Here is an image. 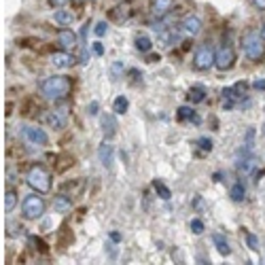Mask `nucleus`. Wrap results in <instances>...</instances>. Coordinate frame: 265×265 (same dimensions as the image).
Instances as JSON below:
<instances>
[{
  "label": "nucleus",
  "instance_id": "f257e3e1",
  "mask_svg": "<svg viewBox=\"0 0 265 265\" xmlns=\"http://www.w3.org/2000/svg\"><path fill=\"white\" fill-rule=\"evenodd\" d=\"M72 89V81L68 77H62V74H55V77H47L43 83H40V94L43 98L51 102H60L66 96L70 94Z\"/></svg>",
  "mask_w": 265,
  "mask_h": 265
},
{
  "label": "nucleus",
  "instance_id": "f03ea898",
  "mask_svg": "<svg viewBox=\"0 0 265 265\" xmlns=\"http://www.w3.org/2000/svg\"><path fill=\"white\" fill-rule=\"evenodd\" d=\"M242 49L251 62H259L265 55V40L257 30H246L242 34Z\"/></svg>",
  "mask_w": 265,
  "mask_h": 265
},
{
  "label": "nucleus",
  "instance_id": "7ed1b4c3",
  "mask_svg": "<svg viewBox=\"0 0 265 265\" xmlns=\"http://www.w3.org/2000/svg\"><path fill=\"white\" fill-rule=\"evenodd\" d=\"M26 183L30 189H34L36 193H49L51 191V174L47 172L43 165H32L26 174Z\"/></svg>",
  "mask_w": 265,
  "mask_h": 265
},
{
  "label": "nucleus",
  "instance_id": "20e7f679",
  "mask_svg": "<svg viewBox=\"0 0 265 265\" xmlns=\"http://www.w3.org/2000/svg\"><path fill=\"white\" fill-rule=\"evenodd\" d=\"M21 214H23V219H28V221L40 219L45 214V200L40 195H34V193L28 195L21 204Z\"/></svg>",
  "mask_w": 265,
  "mask_h": 265
},
{
  "label": "nucleus",
  "instance_id": "39448f33",
  "mask_svg": "<svg viewBox=\"0 0 265 265\" xmlns=\"http://www.w3.org/2000/svg\"><path fill=\"white\" fill-rule=\"evenodd\" d=\"M214 55H217V51L210 47V45H202L197 47V51L193 55V66L195 70H210L214 66Z\"/></svg>",
  "mask_w": 265,
  "mask_h": 265
},
{
  "label": "nucleus",
  "instance_id": "423d86ee",
  "mask_svg": "<svg viewBox=\"0 0 265 265\" xmlns=\"http://www.w3.org/2000/svg\"><path fill=\"white\" fill-rule=\"evenodd\" d=\"M236 64V51L231 45H221L217 55H214V66L219 70H229Z\"/></svg>",
  "mask_w": 265,
  "mask_h": 265
},
{
  "label": "nucleus",
  "instance_id": "0eeeda50",
  "mask_svg": "<svg viewBox=\"0 0 265 265\" xmlns=\"http://www.w3.org/2000/svg\"><path fill=\"white\" fill-rule=\"evenodd\" d=\"M21 136H23V140H26V142L34 144V146H45L49 142L47 132L36 128V126H23L21 128Z\"/></svg>",
  "mask_w": 265,
  "mask_h": 265
},
{
  "label": "nucleus",
  "instance_id": "6e6552de",
  "mask_svg": "<svg viewBox=\"0 0 265 265\" xmlns=\"http://www.w3.org/2000/svg\"><path fill=\"white\" fill-rule=\"evenodd\" d=\"M180 32L185 36H197L202 32V19L197 15H185L180 21Z\"/></svg>",
  "mask_w": 265,
  "mask_h": 265
},
{
  "label": "nucleus",
  "instance_id": "1a4fd4ad",
  "mask_svg": "<svg viewBox=\"0 0 265 265\" xmlns=\"http://www.w3.org/2000/svg\"><path fill=\"white\" fill-rule=\"evenodd\" d=\"M132 9H134L132 2H130V0H126V2H119L117 6H113V9L109 11V17L113 21H117V23H123V21H128L132 17V13H134Z\"/></svg>",
  "mask_w": 265,
  "mask_h": 265
},
{
  "label": "nucleus",
  "instance_id": "9d476101",
  "mask_svg": "<svg viewBox=\"0 0 265 265\" xmlns=\"http://www.w3.org/2000/svg\"><path fill=\"white\" fill-rule=\"evenodd\" d=\"M43 119H45V123L47 126H51L53 130H62L64 126H66V111L64 109H53V111H47L45 115H43Z\"/></svg>",
  "mask_w": 265,
  "mask_h": 265
},
{
  "label": "nucleus",
  "instance_id": "9b49d317",
  "mask_svg": "<svg viewBox=\"0 0 265 265\" xmlns=\"http://www.w3.org/2000/svg\"><path fill=\"white\" fill-rule=\"evenodd\" d=\"M74 55H70L68 51H55L51 53V64L55 66V68H60V70H66V68H72L74 66Z\"/></svg>",
  "mask_w": 265,
  "mask_h": 265
},
{
  "label": "nucleus",
  "instance_id": "f8f14e48",
  "mask_svg": "<svg viewBox=\"0 0 265 265\" xmlns=\"http://www.w3.org/2000/svg\"><path fill=\"white\" fill-rule=\"evenodd\" d=\"M174 6V0H151V15L153 17H165Z\"/></svg>",
  "mask_w": 265,
  "mask_h": 265
},
{
  "label": "nucleus",
  "instance_id": "ddd939ff",
  "mask_svg": "<svg viewBox=\"0 0 265 265\" xmlns=\"http://www.w3.org/2000/svg\"><path fill=\"white\" fill-rule=\"evenodd\" d=\"M57 43L64 51H70V49L77 47V34L72 30H60L57 32Z\"/></svg>",
  "mask_w": 265,
  "mask_h": 265
},
{
  "label": "nucleus",
  "instance_id": "4468645a",
  "mask_svg": "<svg viewBox=\"0 0 265 265\" xmlns=\"http://www.w3.org/2000/svg\"><path fill=\"white\" fill-rule=\"evenodd\" d=\"M100 123H102V132H104L106 138H113L115 134H117V119H115V115L104 113Z\"/></svg>",
  "mask_w": 265,
  "mask_h": 265
},
{
  "label": "nucleus",
  "instance_id": "2eb2a0df",
  "mask_svg": "<svg viewBox=\"0 0 265 265\" xmlns=\"http://www.w3.org/2000/svg\"><path fill=\"white\" fill-rule=\"evenodd\" d=\"M98 157H100V163L104 168H113V159H115V151L109 142H102L98 148Z\"/></svg>",
  "mask_w": 265,
  "mask_h": 265
},
{
  "label": "nucleus",
  "instance_id": "dca6fc26",
  "mask_svg": "<svg viewBox=\"0 0 265 265\" xmlns=\"http://www.w3.org/2000/svg\"><path fill=\"white\" fill-rule=\"evenodd\" d=\"M53 19H55V23L57 26H70V23L74 21V15H72V11H66V9H60V11H55V15H53Z\"/></svg>",
  "mask_w": 265,
  "mask_h": 265
},
{
  "label": "nucleus",
  "instance_id": "f3484780",
  "mask_svg": "<svg viewBox=\"0 0 265 265\" xmlns=\"http://www.w3.org/2000/svg\"><path fill=\"white\" fill-rule=\"evenodd\" d=\"M53 208H55L57 212H68V210L72 208L70 197H68V195H64V193L55 195V200H53Z\"/></svg>",
  "mask_w": 265,
  "mask_h": 265
},
{
  "label": "nucleus",
  "instance_id": "a211bd4d",
  "mask_svg": "<svg viewBox=\"0 0 265 265\" xmlns=\"http://www.w3.org/2000/svg\"><path fill=\"white\" fill-rule=\"evenodd\" d=\"M187 98H189V102L200 104V102H204V100H206V89H204L202 85H195V87H191V89H189Z\"/></svg>",
  "mask_w": 265,
  "mask_h": 265
},
{
  "label": "nucleus",
  "instance_id": "6ab92c4d",
  "mask_svg": "<svg viewBox=\"0 0 265 265\" xmlns=\"http://www.w3.org/2000/svg\"><path fill=\"white\" fill-rule=\"evenodd\" d=\"M178 121H193V123H200V117L195 115L193 109H189V106H180L178 113H176Z\"/></svg>",
  "mask_w": 265,
  "mask_h": 265
},
{
  "label": "nucleus",
  "instance_id": "aec40b11",
  "mask_svg": "<svg viewBox=\"0 0 265 265\" xmlns=\"http://www.w3.org/2000/svg\"><path fill=\"white\" fill-rule=\"evenodd\" d=\"M212 242H214L217 251H219L223 257H229V255H231V248H229V244H227V240L223 238L221 234H214V236H212Z\"/></svg>",
  "mask_w": 265,
  "mask_h": 265
},
{
  "label": "nucleus",
  "instance_id": "412c9836",
  "mask_svg": "<svg viewBox=\"0 0 265 265\" xmlns=\"http://www.w3.org/2000/svg\"><path fill=\"white\" fill-rule=\"evenodd\" d=\"M134 45H136V49H138V51L148 53V51H151V49H153V40L148 38V36H144V34H140V36H136Z\"/></svg>",
  "mask_w": 265,
  "mask_h": 265
},
{
  "label": "nucleus",
  "instance_id": "4be33fe9",
  "mask_svg": "<svg viewBox=\"0 0 265 265\" xmlns=\"http://www.w3.org/2000/svg\"><path fill=\"white\" fill-rule=\"evenodd\" d=\"M229 197L234 202H244V197H246V189L242 183H234V187L229 189Z\"/></svg>",
  "mask_w": 265,
  "mask_h": 265
},
{
  "label": "nucleus",
  "instance_id": "5701e85b",
  "mask_svg": "<svg viewBox=\"0 0 265 265\" xmlns=\"http://www.w3.org/2000/svg\"><path fill=\"white\" fill-rule=\"evenodd\" d=\"M15 206H17V193L9 189V191L4 193V212H13Z\"/></svg>",
  "mask_w": 265,
  "mask_h": 265
},
{
  "label": "nucleus",
  "instance_id": "b1692460",
  "mask_svg": "<svg viewBox=\"0 0 265 265\" xmlns=\"http://www.w3.org/2000/svg\"><path fill=\"white\" fill-rule=\"evenodd\" d=\"M128 106H130V102H128V98H126V96L115 98L113 109H115V113H117V115H126V113H128Z\"/></svg>",
  "mask_w": 265,
  "mask_h": 265
},
{
  "label": "nucleus",
  "instance_id": "393cba45",
  "mask_svg": "<svg viewBox=\"0 0 265 265\" xmlns=\"http://www.w3.org/2000/svg\"><path fill=\"white\" fill-rule=\"evenodd\" d=\"M153 189L157 191V195H159L161 200H165V202H168L170 197H172V191H170V189L161 183V180H153Z\"/></svg>",
  "mask_w": 265,
  "mask_h": 265
},
{
  "label": "nucleus",
  "instance_id": "a878e982",
  "mask_svg": "<svg viewBox=\"0 0 265 265\" xmlns=\"http://www.w3.org/2000/svg\"><path fill=\"white\" fill-rule=\"evenodd\" d=\"M197 146H200L204 153H210L212 151V140L210 138H200L197 140Z\"/></svg>",
  "mask_w": 265,
  "mask_h": 265
},
{
  "label": "nucleus",
  "instance_id": "bb28decb",
  "mask_svg": "<svg viewBox=\"0 0 265 265\" xmlns=\"http://www.w3.org/2000/svg\"><path fill=\"white\" fill-rule=\"evenodd\" d=\"M246 244L251 251H259V240H257L255 234H246Z\"/></svg>",
  "mask_w": 265,
  "mask_h": 265
},
{
  "label": "nucleus",
  "instance_id": "cd10ccee",
  "mask_svg": "<svg viewBox=\"0 0 265 265\" xmlns=\"http://www.w3.org/2000/svg\"><path fill=\"white\" fill-rule=\"evenodd\" d=\"M189 225H191V231L195 236H200V234H204V223L200 221V219H193L191 223H189Z\"/></svg>",
  "mask_w": 265,
  "mask_h": 265
},
{
  "label": "nucleus",
  "instance_id": "c85d7f7f",
  "mask_svg": "<svg viewBox=\"0 0 265 265\" xmlns=\"http://www.w3.org/2000/svg\"><path fill=\"white\" fill-rule=\"evenodd\" d=\"M94 32H96V36H104L106 32H109V23H106V21H98Z\"/></svg>",
  "mask_w": 265,
  "mask_h": 265
},
{
  "label": "nucleus",
  "instance_id": "c756f323",
  "mask_svg": "<svg viewBox=\"0 0 265 265\" xmlns=\"http://www.w3.org/2000/svg\"><path fill=\"white\" fill-rule=\"evenodd\" d=\"M123 68H126V66H123V62H115L113 66H111V72H113V79H117L119 74L123 72Z\"/></svg>",
  "mask_w": 265,
  "mask_h": 265
},
{
  "label": "nucleus",
  "instance_id": "7c9ffc66",
  "mask_svg": "<svg viewBox=\"0 0 265 265\" xmlns=\"http://www.w3.org/2000/svg\"><path fill=\"white\" fill-rule=\"evenodd\" d=\"M30 240H32V244H36V246H38V251H40V253H47V251H49L47 244H45L40 238H30Z\"/></svg>",
  "mask_w": 265,
  "mask_h": 265
},
{
  "label": "nucleus",
  "instance_id": "2f4dec72",
  "mask_svg": "<svg viewBox=\"0 0 265 265\" xmlns=\"http://www.w3.org/2000/svg\"><path fill=\"white\" fill-rule=\"evenodd\" d=\"M253 87L257 89V92H265V79H257L253 83Z\"/></svg>",
  "mask_w": 265,
  "mask_h": 265
},
{
  "label": "nucleus",
  "instance_id": "473e14b6",
  "mask_svg": "<svg viewBox=\"0 0 265 265\" xmlns=\"http://www.w3.org/2000/svg\"><path fill=\"white\" fill-rule=\"evenodd\" d=\"M94 53L96 55H104V45L102 43H94Z\"/></svg>",
  "mask_w": 265,
  "mask_h": 265
},
{
  "label": "nucleus",
  "instance_id": "72a5a7b5",
  "mask_svg": "<svg viewBox=\"0 0 265 265\" xmlns=\"http://www.w3.org/2000/svg\"><path fill=\"white\" fill-rule=\"evenodd\" d=\"M251 2H253L259 11H265V0H251Z\"/></svg>",
  "mask_w": 265,
  "mask_h": 265
},
{
  "label": "nucleus",
  "instance_id": "f704fd0d",
  "mask_svg": "<svg viewBox=\"0 0 265 265\" xmlns=\"http://www.w3.org/2000/svg\"><path fill=\"white\" fill-rule=\"evenodd\" d=\"M89 62V53H87V49H83L81 51V64H87Z\"/></svg>",
  "mask_w": 265,
  "mask_h": 265
},
{
  "label": "nucleus",
  "instance_id": "c9c22d12",
  "mask_svg": "<svg viewBox=\"0 0 265 265\" xmlns=\"http://www.w3.org/2000/svg\"><path fill=\"white\" fill-rule=\"evenodd\" d=\"M89 115H98V102L89 104Z\"/></svg>",
  "mask_w": 265,
  "mask_h": 265
},
{
  "label": "nucleus",
  "instance_id": "e433bc0d",
  "mask_svg": "<svg viewBox=\"0 0 265 265\" xmlns=\"http://www.w3.org/2000/svg\"><path fill=\"white\" fill-rule=\"evenodd\" d=\"M111 240H113V242H121V234H117V231H111Z\"/></svg>",
  "mask_w": 265,
  "mask_h": 265
},
{
  "label": "nucleus",
  "instance_id": "4c0bfd02",
  "mask_svg": "<svg viewBox=\"0 0 265 265\" xmlns=\"http://www.w3.org/2000/svg\"><path fill=\"white\" fill-rule=\"evenodd\" d=\"M49 2H51L53 6H64L66 2H68V0H49Z\"/></svg>",
  "mask_w": 265,
  "mask_h": 265
},
{
  "label": "nucleus",
  "instance_id": "58836bf2",
  "mask_svg": "<svg viewBox=\"0 0 265 265\" xmlns=\"http://www.w3.org/2000/svg\"><path fill=\"white\" fill-rule=\"evenodd\" d=\"M261 36H263V40H265V23H263V28H261Z\"/></svg>",
  "mask_w": 265,
  "mask_h": 265
},
{
  "label": "nucleus",
  "instance_id": "ea45409f",
  "mask_svg": "<svg viewBox=\"0 0 265 265\" xmlns=\"http://www.w3.org/2000/svg\"><path fill=\"white\" fill-rule=\"evenodd\" d=\"M77 2H81V0H77Z\"/></svg>",
  "mask_w": 265,
  "mask_h": 265
}]
</instances>
